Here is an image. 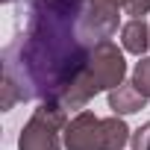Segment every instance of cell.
Returning <instances> with one entry per match:
<instances>
[{
    "instance_id": "cell-1",
    "label": "cell",
    "mask_w": 150,
    "mask_h": 150,
    "mask_svg": "<svg viewBox=\"0 0 150 150\" xmlns=\"http://www.w3.org/2000/svg\"><path fill=\"white\" fill-rule=\"evenodd\" d=\"M118 27L115 0H41L30 12L27 35L3 53V109L15 100L59 103L86 71L94 47Z\"/></svg>"
},
{
    "instance_id": "cell-2",
    "label": "cell",
    "mask_w": 150,
    "mask_h": 150,
    "mask_svg": "<svg viewBox=\"0 0 150 150\" xmlns=\"http://www.w3.org/2000/svg\"><path fill=\"white\" fill-rule=\"evenodd\" d=\"M124 71H127V65H124L121 50H118L112 41H100V44L94 47V53H91L86 71L77 77V83L68 88V94H65L56 106H62V109H80V106H83L88 97H94L97 91H103V88H118L121 80H124Z\"/></svg>"
},
{
    "instance_id": "cell-3",
    "label": "cell",
    "mask_w": 150,
    "mask_h": 150,
    "mask_svg": "<svg viewBox=\"0 0 150 150\" xmlns=\"http://www.w3.org/2000/svg\"><path fill=\"white\" fill-rule=\"evenodd\" d=\"M129 141V129L121 118H94L91 112H80L65 127L68 150H121Z\"/></svg>"
},
{
    "instance_id": "cell-4",
    "label": "cell",
    "mask_w": 150,
    "mask_h": 150,
    "mask_svg": "<svg viewBox=\"0 0 150 150\" xmlns=\"http://www.w3.org/2000/svg\"><path fill=\"white\" fill-rule=\"evenodd\" d=\"M65 124V109L56 103H44L35 109L30 124L21 132V150H59L56 129Z\"/></svg>"
},
{
    "instance_id": "cell-5",
    "label": "cell",
    "mask_w": 150,
    "mask_h": 150,
    "mask_svg": "<svg viewBox=\"0 0 150 150\" xmlns=\"http://www.w3.org/2000/svg\"><path fill=\"white\" fill-rule=\"evenodd\" d=\"M109 106H112L115 115H118V112H121V115H129V112L144 109V106H147V97L138 91L135 83H127V86H118V88L109 91Z\"/></svg>"
},
{
    "instance_id": "cell-6",
    "label": "cell",
    "mask_w": 150,
    "mask_h": 150,
    "mask_svg": "<svg viewBox=\"0 0 150 150\" xmlns=\"http://www.w3.org/2000/svg\"><path fill=\"white\" fill-rule=\"evenodd\" d=\"M121 41H124V50L141 56V53L147 50V44H150V30H147V24H144L141 18H132V21L121 30Z\"/></svg>"
},
{
    "instance_id": "cell-7",
    "label": "cell",
    "mask_w": 150,
    "mask_h": 150,
    "mask_svg": "<svg viewBox=\"0 0 150 150\" xmlns=\"http://www.w3.org/2000/svg\"><path fill=\"white\" fill-rule=\"evenodd\" d=\"M135 86H138V91L144 94V97H150V59H141L138 65H135V80H132Z\"/></svg>"
},
{
    "instance_id": "cell-8",
    "label": "cell",
    "mask_w": 150,
    "mask_h": 150,
    "mask_svg": "<svg viewBox=\"0 0 150 150\" xmlns=\"http://www.w3.org/2000/svg\"><path fill=\"white\" fill-rule=\"evenodd\" d=\"M115 3H118V9H124L127 15H135V18L150 12V0H115Z\"/></svg>"
},
{
    "instance_id": "cell-9",
    "label": "cell",
    "mask_w": 150,
    "mask_h": 150,
    "mask_svg": "<svg viewBox=\"0 0 150 150\" xmlns=\"http://www.w3.org/2000/svg\"><path fill=\"white\" fill-rule=\"evenodd\" d=\"M132 150H150V121H147L141 129H135V135H132Z\"/></svg>"
}]
</instances>
